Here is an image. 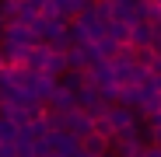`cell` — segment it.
<instances>
[{
  "label": "cell",
  "instance_id": "6da1fadb",
  "mask_svg": "<svg viewBox=\"0 0 161 157\" xmlns=\"http://www.w3.org/2000/svg\"><path fill=\"white\" fill-rule=\"evenodd\" d=\"M53 91H56V77L25 73V81H21V105H49Z\"/></svg>",
  "mask_w": 161,
  "mask_h": 157
},
{
  "label": "cell",
  "instance_id": "7a4b0ae2",
  "mask_svg": "<svg viewBox=\"0 0 161 157\" xmlns=\"http://www.w3.org/2000/svg\"><path fill=\"white\" fill-rule=\"evenodd\" d=\"M147 136H144V129L137 126V129H126V133H116L112 140H109V157H140L144 154V143Z\"/></svg>",
  "mask_w": 161,
  "mask_h": 157
},
{
  "label": "cell",
  "instance_id": "3957f363",
  "mask_svg": "<svg viewBox=\"0 0 161 157\" xmlns=\"http://www.w3.org/2000/svg\"><path fill=\"white\" fill-rule=\"evenodd\" d=\"M63 60H67V70L70 73H88L91 66H98L102 60L95 56V45H70L63 52Z\"/></svg>",
  "mask_w": 161,
  "mask_h": 157
},
{
  "label": "cell",
  "instance_id": "277c9868",
  "mask_svg": "<svg viewBox=\"0 0 161 157\" xmlns=\"http://www.w3.org/2000/svg\"><path fill=\"white\" fill-rule=\"evenodd\" d=\"M46 147H49V154H56V157H74L80 150V140H74L70 133L56 129V133H46Z\"/></svg>",
  "mask_w": 161,
  "mask_h": 157
},
{
  "label": "cell",
  "instance_id": "5b68a950",
  "mask_svg": "<svg viewBox=\"0 0 161 157\" xmlns=\"http://www.w3.org/2000/svg\"><path fill=\"white\" fill-rule=\"evenodd\" d=\"M105 119L112 122V129H116V133H126V129H137V126H140L137 112H133V108H123V105H109Z\"/></svg>",
  "mask_w": 161,
  "mask_h": 157
},
{
  "label": "cell",
  "instance_id": "8992f818",
  "mask_svg": "<svg viewBox=\"0 0 161 157\" xmlns=\"http://www.w3.org/2000/svg\"><path fill=\"white\" fill-rule=\"evenodd\" d=\"M46 108H49V112H56V115H67V112H74V108H77V94L56 84V91H53V98H49Z\"/></svg>",
  "mask_w": 161,
  "mask_h": 157
},
{
  "label": "cell",
  "instance_id": "52a82bcc",
  "mask_svg": "<svg viewBox=\"0 0 161 157\" xmlns=\"http://www.w3.org/2000/svg\"><path fill=\"white\" fill-rule=\"evenodd\" d=\"M42 18V0H18V24L21 28H32Z\"/></svg>",
  "mask_w": 161,
  "mask_h": 157
},
{
  "label": "cell",
  "instance_id": "ba28073f",
  "mask_svg": "<svg viewBox=\"0 0 161 157\" xmlns=\"http://www.w3.org/2000/svg\"><path fill=\"white\" fill-rule=\"evenodd\" d=\"M49 45H32L28 49V56H25V73H42L46 63H49Z\"/></svg>",
  "mask_w": 161,
  "mask_h": 157
},
{
  "label": "cell",
  "instance_id": "9c48e42d",
  "mask_svg": "<svg viewBox=\"0 0 161 157\" xmlns=\"http://www.w3.org/2000/svg\"><path fill=\"white\" fill-rule=\"evenodd\" d=\"M151 39H154V24H147V21L130 24V45L133 49H151Z\"/></svg>",
  "mask_w": 161,
  "mask_h": 157
},
{
  "label": "cell",
  "instance_id": "30bf717a",
  "mask_svg": "<svg viewBox=\"0 0 161 157\" xmlns=\"http://www.w3.org/2000/svg\"><path fill=\"white\" fill-rule=\"evenodd\" d=\"M80 150H84L88 157H109V140H102V136H84L80 140Z\"/></svg>",
  "mask_w": 161,
  "mask_h": 157
},
{
  "label": "cell",
  "instance_id": "8fae6325",
  "mask_svg": "<svg viewBox=\"0 0 161 157\" xmlns=\"http://www.w3.org/2000/svg\"><path fill=\"white\" fill-rule=\"evenodd\" d=\"M91 133H95V136H102V140H112V136H116V129H112V122H109V119L102 115V119H95V129H91Z\"/></svg>",
  "mask_w": 161,
  "mask_h": 157
},
{
  "label": "cell",
  "instance_id": "7c38bea8",
  "mask_svg": "<svg viewBox=\"0 0 161 157\" xmlns=\"http://www.w3.org/2000/svg\"><path fill=\"white\" fill-rule=\"evenodd\" d=\"M56 84H60V87H67V91H74V94H77L80 87H84V84H80V73H70V70H67V73L60 77Z\"/></svg>",
  "mask_w": 161,
  "mask_h": 157
},
{
  "label": "cell",
  "instance_id": "4fadbf2b",
  "mask_svg": "<svg viewBox=\"0 0 161 157\" xmlns=\"http://www.w3.org/2000/svg\"><path fill=\"white\" fill-rule=\"evenodd\" d=\"M14 136H18V129L7 119H0V143H14Z\"/></svg>",
  "mask_w": 161,
  "mask_h": 157
},
{
  "label": "cell",
  "instance_id": "5bb4252c",
  "mask_svg": "<svg viewBox=\"0 0 161 157\" xmlns=\"http://www.w3.org/2000/svg\"><path fill=\"white\" fill-rule=\"evenodd\" d=\"M140 157H161V147H144V154Z\"/></svg>",
  "mask_w": 161,
  "mask_h": 157
},
{
  "label": "cell",
  "instance_id": "9a60e30c",
  "mask_svg": "<svg viewBox=\"0 0 161 157\" xmlns=\"http://www.w3.org/2000/svg\"><path fill=\"white\" fill-rule=\"evenodd\" d=\"M0 70H4V60H0Z\"/></svg>",
  "mask_w": 161,
  "mask_h": 157
}]
</instances>
